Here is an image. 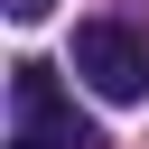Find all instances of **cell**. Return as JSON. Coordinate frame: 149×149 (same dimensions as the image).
<instances>
[{
    "instance_id": "6da1fadb",
    "label": "cell",
    "mask_w": 149,
    "mask_h": 149,
    "mask_svg": "<svg viewBox=\"0 0 149 149\" xmlns=\"http://www.w3.org/2000/svg\"><path fill=\"white\" fill-rule=\"evenodd\" d=\"M9 149H102V130L65 102L56 65H9Z\"/></svg>"
},
{
    "instance_id": "7a4b0ae2",
    "label": "cell",
    "mask_w": 149,
    "mask_h": 149,
    "mask_svg": "<svg viewBox=\"0 0 149 149\" xmlns=\"http://www.w3.org/2000/svg\"><path fill=\"white\" fill-rule=\"evenodd\" d=\"M74 74L102 102H149V37L130 19H84L74 28Z\"/></svg>"
},
{
    "instance_id": "3957f363",
    "label": "cell",
    "mask_w": 149,
    "mask_h": 149,
    "mask_svg": "<svg viewBox=\"0 0 149 149\" xmlns=\"http://www.w3.org/2000/svg\"><path fill=\"white\" fill-rule=\"evenodd\" d=\"M47 9H56V0H9V19H47Z\"/></svg>"
}]
</instances>
